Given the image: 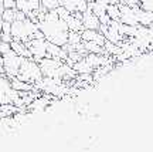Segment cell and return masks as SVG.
<instances>
[{"mask_svg": "<svg viewBox=\"0 0 153 152\" xmlns=\"http://www.w3.org/2000/svg\"><path fill=\"white\" fill-rule=\"evenodd\" d=\"M17 78L22 80V81L30 82V84L38 82L43 78V73H41V68H40V64L34 60L33 57H23Z\"/></svg>", "mask_w": 153, "mask_h": 152, "instance_id": "1", "label": "cell"}, {"mask_svg": "<svg viewBox=\"0 0 153 152\" xmlns=\"http://www.w3.org/2000/svg\"><path fill=\"white\" fill-rule=\"evenodd\" d=\"M38 30L37 23L33 22L31 19H24V20H14L11 23V37L13 40H19L26 43L33 38V34Z\"/></svg>", "mask_w": 153, "mask_h": 152, "instance_id": "2", "label": "cell"}, {"mask_svg": "<svg viewBox=\"0 0 153 152\" xmlns=\"http://www.w3.org/2000/svg\"><path fill=\"white\" fill-rule=\"evenodd\" d=\"M23 57L19 55L16 51L9 50L7 53L3 54V68H4V76L9 78H14L19 76L20 71V65H22Z\"/></svg>", "mask_w": 153, "mask_h": 152, "instance_id": "3", "label": "cell"}, {"mask_svg": "<svg viewBox=\"0 0 153 152\" xmlns=\"http://www.w3.org/2000/svg\"><path fill=\"white\" fill-rule=\"evenodd\" d=\"M20 97V92L11 87V81L7 76H0V105L4 104H14L17 98Z\"/></svg>", "mask_w": 153, "mask_h": 152, "instance_id": "4", "label": "cell"}, {"mask_svg": "<svg viewBox=\"0 0 153 152\" xmlns=\"http://www.w3.org/2000/svg\"><path fill=\"white\" fill-rule=\"evenodd\" d=\"M47 44H48V41L44 37L43 38H31V40L26 41V46H27L28 50H30L31 57H33L37 63L47 57Z\"/></svg>", "mask_w": 153, "mask_h": 152, "instance_id": "5", "label": "cell"}, {"mask_svg": "<svg viewBox=\"0 0 153 152\" xmlns=\"http://www.w3.org/2000/svg\"><path fill=\"white\" fill-rule=\"evenodd\" d=\"M82 26L84 28H89V30H98L99 26H101V22H99L98 16H95V13H94L89 7H88L87 10L82 13Z\"/></svg>", "mask_w": 153, "mask_h": 152, "instance_id": "6", "label": "cell"}, {"mask_svg": "<svg viewBox=\"0 0 153 152\" xmlns=\"http://www.w3.org/2000/svg\"><path fill=\"white\" fill-rule=\"evenodd\" d=\"M81 37L82 41H94V43L99 44V46H104L106 38L102 33H99L98 30H89V28H84L81 31Z\"/></svg>", "mask_w": 153, "mask_h": 152, "instance_id": "7", "label": "cell"}, {"mask_svg": "<svg viewBox=\"0 0 153 152\" xmlns=\"http://www.w3.org/2000/svg\"><path fill=\"white\" fill-rule=\"evenodd\" d=\"M10 47H11L13 51H16L17 54L22 55V57H31V53H30L28 47L26 46V43H23V41H19V40H11Z\"/></svg>", "mask_w": 153, "mask_h": 152, "instance_id": "8", "label": "cell"}, {"mask_svg": "<svg viewBox=\"0 0 153 152\" xmlns=\"http://www.w3.org/2000/svg\"><path fill=\"white\" fill-rule=\"evenodd\" d=\"M41 1V7H44L47 11L55 10L60 6V0H40Z\"/></svg>", "mask_w": 153, "mask_h": 152, "instance_id": "9", "label": "cell"}, {"mask_svg": "<svg viewBox=\"0 0 153 152\" xmlns=\"http://www.w3.org/2000/svg\"><path fill=\"white\" fill-rule=\"evenodd\" d=\"M16 11H17V9H4L3 14H1L3 20L9 23H13L16 20Z\"/></svg>", "mask_w": 153, "mask_h": 152, "instance_id": "10", "label": "cell"}, {"mask_svg": "<svg viewBox=\"0 0 153 152\" xmlns=\"http://www.w3.org/2000/svg\"><path fill=\"white\" fill-rule=\"evenodd\" d=\"M120 3L129 6V7H137V6H140V0H120Z\"/></svg>", "mask_w": 153, "mask_h": 152, "instance_id": "11", "label": "cell"}, {"mask_svg": "<svg viewBox=\"0 0 153 152\" xmlns=\"http://www.w3.org/2000/svg\"><path fill=\"white\" fill-rule=\"evenodd\" d=\"M9 50H11L10 43H6V41H0V53H1V54L7 53Z\"/></svg>", "mask_w": 153, "mask_h": 152, "instance_id": "12", "label": "cell"}, {"mask_svg": "<svg viewBox=\"0 0 153 152\" xmlns=\"http://www.w3.org/2000/svg\"><path fill=\"white\" fill-rule=\"evenodd\" d=\"M1 33H7V34H11V23L4 22V20H3V26H1Z\"/></svg>", "mask_w": 153, "mask_h": 152, "instance_id": "13", "label": "cell"}, {"mask_svg": "<svg viewBox=\"0 0 153 152\" xmlns=\"http://www.w3.org/2000/svg\"><path fill=\"white\" fill-rule=\"evenodd\" d=\"M4 9H16V0H3Z\"/></svg>", "mask_w": 153, "mask_h": 152, "instance_id": "14", "label": "cell"}, {"mask_svg": "<svg viewBox=\"0 0 153 152\" xmlns=\"http://www.w3.org/2000/svg\"><path fill=\"white\" fill-rule=\"evenodd\" d=\"M0 40H1V41H6V43H11L13 37H11V34H7V33H1V34H0Z\"/></svg>", "mask_w": 153, "mask_h": 152, "instance_id": "15", "label": "cell"}, {"mask_svg": "<svg viewBox=\"0 0 153 152\" xmlns=\"http://www.w3.org/2000/svg\"><path fill=\"white\" fill-rule=\"evenodd\" d=\"M99 1H104L106 4H109V3H119V0H99Z\"/></svg>", "mask_w": 153, "mask_h": 152, "instance_id": "16", "label": "cell"}, {"mask_svg": "<svg viewBox=\"0 0 153 152\" xmlns=\"http://www.w3.org/2000/svg\"><path fill=\"white\" fill-rule=\"evenodd\" d=\"M4 11V4H3V0H0V14H3Z\"/></svg>", "mask_w": 153, "mask_h": 152, "instance_id": "17", "label": "cell"}, {"mask_svg": "<svg viewBox=\"0 0 153 152\" xmlns=\"http://www.w3.org/2000/svg\"><path fill=\"white\" fill-rule=\"evenodd\" d=\"M1 26H3V17L0 14V34H1Z\"/></svg>", "mask_w": 153, "mask_h": 152, "instance_id": "18", "label": "cell"}, {"mask_svg": "<svg viewBox=\"0 0 153 152\" xmlns=\"http://www.w3.org/2000/svg\"><path fill=\"white\" fill-rule=\"evenodd\" d=\"M0 74H4V68H3V65L0 64Z\"/></svg>", "mask_w": 153, "mask_h": 152, "instance_id": "19", "label": "cell"}, {"mask_svg": "<svg viewBox=\"0 0 153 152\" xmlns=\"http://www.w3.org/2000/svg\"><path fill=\"white\" fill-rule=\"evenodd\" d=\"M119 1H120V0H119Z\"/></svg>", "mask_w": 153, "mask_h": 152, "instance_id": "20", "label": "cell"}]
</instances>
